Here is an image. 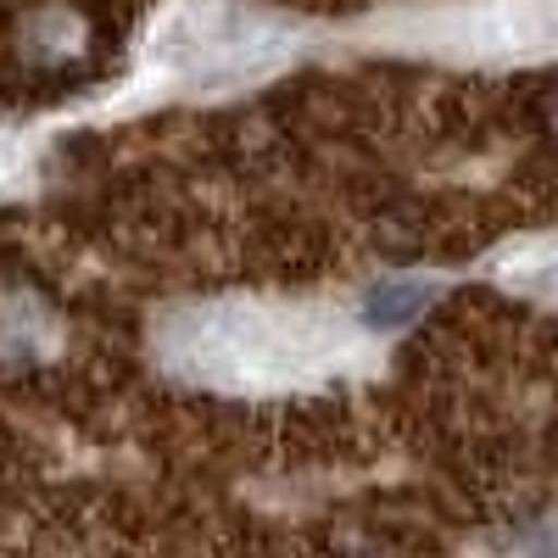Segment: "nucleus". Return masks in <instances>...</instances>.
Here are the masks:
<instances>
[{
    "label": "nucleus",
    "mask_w": 558,
    "mask_h": 558,
    "mask_svg": "<svg viewBox=\"0 0 558 558\" xmlns=\"http://www.w3.org/2000/svg\"><path fill=\"white\" fill-rule=\"evenodd\" d=\"M430 302V291L425 286H380L375 296H368V324H380V330H391V324H408L418 307Z\"/></svg>",
    "instance_id": "nucleus-4"
},
{
    "label": "nucleus",
    "mask_w": 558,
    "mask_h": 558,
    "mask_svg": "<svg viewBox=\"0 0 558 558\" xmlns=\"http://www.w3.org/2000/svg\"><path fill=\"white\" fill-rule=\"evenodd\" d=\"M84 45H89V23L73 12V7H39V12H28V23H23V51L39 62V68H68V62H78L84 57Z\"/></svg>",
    "instance_id": "nucleus-2"
},
{
    "label": "nucleus",
    "mask_w": 558,
    "mask_h": 558,
    "mask_svg": "<svg viewBox=\"0 0 558 558\" xmlns=\"http://www.w3.org/2000/svg\"><path fill=\"white\" fill-rule=\"evenodd\" d=\"M173 34H179V39H191L184 62L223 68V62H241L263 28H257V17H246V12H229V7H213V0H202V7H191V12L179 17Z\"/></svg>",
    "instance_id": "nucleus-1"
},
{
    "label": "nucleus",
    "mask_w": 558,
    "mask_h": 558,
    "mask_svg": "<svg viewBox=\"0 0 558 558\" xmlns=\"http://www.w3.org/2000/svg\"><path fill=\"white\" fill-rule=\"evenodd\" d=\"M39 330H45L39 307L23 302V296H7V313H0V352H7V357H34Z\"/></svg>",
    "instance_id": "nucleus-3"
}]
</instances>
